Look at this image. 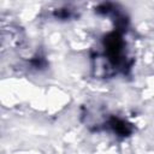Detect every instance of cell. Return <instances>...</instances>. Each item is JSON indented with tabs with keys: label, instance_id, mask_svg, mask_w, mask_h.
<instances>
[{
	"label": "cell",
	"instance_id": "6da1fadb",
	"mask_svg": "<svg viewBox=\"0 0 154 154\" xmlns=\"http://www.w3.org/2000/svg\"><path fill=\"white\" fill-rule=\"evenodd\" d=\"M103 47H105V52H106L109 61L116 64L122 59L124 42L117 32H112L108 36H106Z\"/></svg>",
	"mask_w": 154,
	"mask_h": 154
},
{
	"label": "cell",
	"instance_id": "7a4b0ae2",
	"mask_svg": "<svg viewBox=\"0 0 154 154\" xmlns=\"http://www.w3.org/2000/svg\"><path fill=\"white\" fill-rule=\"evenodd\" d=\"M108 124H109V128L112 129V131L119 136H129L132 131L131 125L128 122H125L120 118H117V117H112L109 119Z\"/></svg>",
	"mask_w": 154,
	"mask_h": 154
}]
</instances>
